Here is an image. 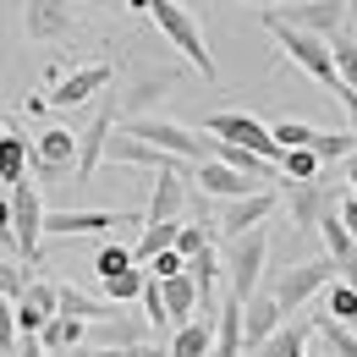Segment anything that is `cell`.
<instances>
[{"label": "cell", "mask_w": 357, "mask_h": 357, "mask_svg": "<svg viewBox=\"0 0 357 357\" xmlns=\"http://www.w3.org/2000/svg\"><path fill=\"white\" fill-rule=\"evenodd\" d=\"M143 11H149V17H154V28L171 39V50H181V61H187L192 72H204V83H215V77H220L215 55H209L204 33H198V22L187 17V6H181V0H143Z\"/></svg>", "instance_id": "6da1fadb"}, {"label": "cell", "mask_w": 357, "mask_h": 357, "mask_svg": "<svg viewBox=\"0 0 357 357\" xmlns=\"http://www.w3.org/2000/svg\"><path fill=\"white\" fill-rule=\"evenodd\" d=\"M121 132L154 143L160 154H171V160H181V165H204V160H215V137L192 132V127H181V121H165V116H127Z\"/></svg>", "instance_id": "7a4b0ae2"}, {"label": "cell", "mask_w": 357, "mask_h": 357, "mask_svg": "<svg viewBox=\"0 0 357 357\" xmlns=\"http://www.w3.org/2000/svg\"><path fill=\"white\" fill-rule=\"evenodd\" d=\"M6 204H11V253L22 259V264H33L39 259V242H45V198H39V187L22 176L6 187Z\"/></svg>", "instance_id": "3957f363"}, {"label": "cell", "mask_w": 357, "mask_h": 357, "mask_svg": "<svg viewBox=\"0 0 357 357\" xmlns=\"http://www.w3.org/2000/svg\"><path fill=\"white\" fill-rule=\"evenodd\" d=\"M28 171H33V187L77 181V132H66V127H45V132L28 143Z\"/></svg>", "instance_id": "277c9868"}, {"label": "cell", "mask_w": 357, "mask_h": 357, "mask_svg": "<svg viewBox=\"0 0 357 357\" xmlns=\"http://www.w3.org/2000/svg\"><path fill=\"white\" fill-rule=\"evenodd\" d=\"M264 28L280 39V50L308 72L313 83H324V89H335V61H330V45L319 39V33H303V28H291V22H280L275 11H264Z\"/></svg>", "instance_id": "5b68a950"}, {"label": "cell", "mask_w": 357, "mask_h": 357, "mask_svg": "<svg viewBox=\"0 0 357 357\" xmlns=\"http://www.w3.org/2000/svg\"><path fill=\"white\" fill-rule=\"evenodd\" d=\"M264 264H269V236L264 231H242L231 236L225 248V275H231V303H248L264 280Z\"/></svg>", "instance_id": "8992f818"}, {"label": "cell", "mask_w": 357, "mask_h": 357, "mask_svg": "<svg viewBox=\"0 0 357 357\" xmlns=\"http://www.w3.org/2000/svg\"><path fill=\"white\" fill-rule=\"evenodd\" d=\"M204 137H215V143H236V149H248V154H259V160H280V149H275V137L259 116H248V110H215L209 121H204Z\"/></svg>", "instance_id": "52a82bcc"}, {"label": "cell", "mask_w": 357, "mask_h": 357, "mask_svg": "<svg viewBox=\"0 0 357 357\" xmlns=\"http://www.w3.org/2000/svg\"><path fill=\"white\" fill-rule=\"evenodd\" d=\"M330 280H335V259H308V264L286 269V275L269 286V297H275V308H280V313H297V308H308Z\"/></svg>", "instance_id": "ba28073f"}, {"label": "cell", "mask_w": 357, "mask_h": 357, "mask_svg": "<svg viewBox=\"0 0 357 357\" xmlns=\"http://www.w3.org/2000/svg\"><path fill=\"white\" fill-rule=\"evenodd\" d=\"M347 187H330V181H280V204L291 209V225L297 231H313L324 215H335Z\"/></svg>", "instance_id": "9c48e42d"}, {"label": "cell", "mask_w": 357, "mask_h": 357, "mask_svg": "<svg viewBox=\"0 0 357 357\" xmlns=\"http://www.w3.org/2000/svg\"><path fill=\"white\" fill-rule=\"evenodd\" d=\"M110 83H116V66H110V61H89V66L66 72L61 83H50L45 110H72V105H89L93 93H105Z\"/></svg>", "instance_id": "30bf717a"}, {"label": "cell", "mask_w": 357, "mask_h": 357, "mask_svg": "<svg viewBox=\"0 0 357 357\" xmlns=\"http://www.w3.org/2000/svg\"><path fill=\"white\" fill-rule=\"evenodd\" d=\"M121 225H137V215H116V209H45V236H110Z\"/></svg>", "instance_id": "8fae6325"}, {"label": "cell", "mask_w": 357, "mask_h": 357, "mask_svg": "<svg viewBox=\"0 0 357 357\" xmlns=\"http://www.w3.org/2000/svg\"><path fill=\"white\" fill-rule=\"evenodd\" d=\"M116 110H121V93L105 89V105L93 110V121L77 132V181H93L99 171V149H105V137L116 132Z\"/></svg>", "instance_id": "7c38bea8"}, {"label": "cell", "mask_w": 357, "mask_h": 357, "mask_svg": "<svg viewBox=\"0 0 357 357\" xmlns=\"http://www.w3.org/2000/svg\"><path fill=\"white\" fill-rule=\"evenodd\" d=\"M99 160H110V165H132V171H154V176H165V171H181V160L171 154H160L154 143H143V137H105V149H99Z\"/></svg>", "instance_id": "4fadbf2b"}, {"label": "cell", "mask_w": 357, "mask_h": 357, "mask_svg": "<svg viewBox=\"0 0 357 357\" xmlns=\"http://www.w3.org/2000/svg\"><path fill=\"white\" fill-rule=\"evenodd\" d=\"M280 209V192L275 187H264V192H242V198H225V209H220V231L225 236H242V231H259V225L269 220Z\"/></svg>", "instance_id": "5bb4252c"}, {"label": "cell", "mask_w": 357, "mask_h": 357, "mask_svg": "<svg viewBox=\"0 0 357 357\" xmlns=\"http://www.w3.org/2000/svg\"><path fill=\"white\" fill-rule=\"evenodd\" d=\"M275 17L291 22V28H303V33H319V39H330L335 28H347V6L341 0H297V6L275 11Z\"/></svg>", "instance_id": "9a60e30c"}, {"label": "cell", "mask_w": 357, "mask_h": 357, "mask_svg": "<svg viewBox=\"0 0 357 357\" xmlns=\"http://www.w3.org/2000/svg\"><path fill=\"white\" fill-rule=\"evenodd\" d=\"M280 319H286V313L275 308V297H269V291H253V297L242 303V357L253 352V347H264L269 335L280 330Z\"/></svg>", "instance_id": "2e32d148"}, {"label": "cell", "mask_w": 357, "mask_h": 357, "mask_svg": "<svg viewBox=\"0 0 357 357\" xmlns=\"http://www.w3.org/2000/svg\"><path fill=\"white\" fill-rule=\"evenodd\" d=\"M22 28H28V39H66L72 33V6L66 0H28V11H22Z\"/></svg>", "instance_id": "e0dca14e"}, {"label": "cell", "mask_w": 357, "mask_h": 357, "mask_svg": "<svg viewBox=\"0 0 357 357\" xmlns=\"http://www.w3.org/2000/svg\"><path fill=\"white\" fill-rule=\"evenodd\" d=\"M11 308H17V335H39V324L55 313V280H28L22 297H11Z\"/></svg>", "instance_id": "ac0fdd59"}, {"label": "cell", "mask_w": 357, "mask_h": 357, "mask_svg": "<svg viewBox=\"0 0 357 357\" xmlns=\"http://www.w3.org/2000/svg\"><path fill=\"white\" fill-rule=\"evenodd\" d=\"M55 313H66V319H77V324H116V319H121L116 303L89 297V291H77V286H55Z\"/></svg>", "instance_id": "d6986e66"}, {"label": "cell", "mask_w": 357, "mask_h": 357, "mask_svg": "<svg viewBox=\"0 0 357 357\" xmlns=\"http://www.w3.org/2000/svg\"><path fill=\"white\" fill-rule=\"evenodd\" d=\"M192 181L204 187V198H242V192H264V187H253L242 171H231V165H220V160H204Z\"/></svg>", "instance_id": "ffe728a7"}, {"label": "cell", "mask_w": 357, "mask_h": 357, "mask_svg": "<svg viewBox=\"0 0 357 357\" xmlns=\"http://www.w3.org/2000/svg\"><path fill=\"white\" fill-rule=\"evenodd\" d=\"M181 204H187V176L181 171H165V176L154 181V198H149V209H143V220H176Z\"/></svg>", "instance_id": "44dd1931"}, {"label": "cell", "mask_w": 357, "mask_h": 357, "mask_svg": "<svg viewBox=\"0 0 357 357\" xmlns=\"http://www.w3.org/2000/svg\"><path fill=\"white\" fill-rule=\"evenodd\" d=\"M160 303H165V324L176 330V324H187V319L198 313V291H192L187 275H165V280H160Z\"/></svg>", "instance_id": "7402d4cb"}, {"label": "cell", "mask_w": 357, "mask_h": 357, "mask_svg": "<svg viewBox=\"0 0 357 357\" xmlns=\"http://www.w3.org/2000/svg\"><path fill=\"white\" fill-rule=\"evenodd\" d=\"M209 357H242V303L215 308V341H209Z\"/></svg>", "instance_id": "603a6c76"}, {"label": "cell", "mask_w": 357, "mask_h": 357, "mask_svg": "<svg viewBox=\"0 0 357 357\" xmlns=\"http://www.w3.org/2000/svg\"><path fill=\"white\" fill-rule=\"evenodd\" d=\"M209 341H215V324H204V319H187L171 330V347L165 357H209Z\"/></svg>", "instance_id": "cb8c5ba5"}, {"label": "cell", "mask_w": 357, "mask_h": 357, "mask_svg": "<svg viewBox=\"0 0 357 357\" xmlns=\"http://www.w3.org/2000/svg\"><path fill=\"white\" fill-rule=\"evenodd\" d=\"M45 352H72V347H83V324L77 319H66V313H50L45 324H39V335H33Z\"/></svg>", "instance_id": "d4e9b609"}, {"label": "cell", "mask_w": 357, "mask_h": 357, "mask_svg": "<svg viewBox=\"0 0 357 357\" xmlns=\"http://www.w3.org/2000/svg\"><path fill=\"white\" fill-rule=\"evenodd\" d=\"M28 143H33V137L11 132V127L0 132V181H6V187H11V181H22V176H28Z\"/></svg>", "instance_id": "484cf974"}, {"label": "cell", "mask_w": 357, "mask_h": 357, "mask_svg": "<svg viewBox=\"0 0 357 357\" xmlns=\"http://www.w3.org/2000/svg\"><path fill=\"white\" fill-rule=\"evenodd\" d=\"M308 324H291V330H286V324H280V330H275V335H269L264 347H253V352L248 357H303L308 352Z\"/></svg>", "instance_id": "4316f807"}, {"label": "cell", "mask_w": 357, "mask_h": 357, "mask_svg": "<svg viewBox=\"0 0 357 357\" xmlns=\"http://www.w3.org/2000/svg\"><path fill=\"white\" fill-rule=\"evenodd\" d=\"M324 45H330V61H335V83L357 89V39L347 33V28H335Z\"/></svg>", "instance_id": "83f0119b"}, {"label": "cell", "mask_w": 357, "mask_h": 357, "mask_svg": "<svg viewBox=\"0 0 357 357\" xmlns=\"http://www.w3.org/2000/svg\"><path fill=\"white\" fill-rule=\"evenodd\" d=\"M275 171H280V181H319V176H324V165L313 160L308 149H280Z\"/></svg>", "instance_id": "f1b7e54d"}, {"label": "cell", "mask_w": 357, "mask_h": 357, "mask_svg": "<svg viewBox=\"0 0 357 357\" xmlns=\"http://www.w3.org/2000/svg\"><path fill=\"white\" fill-rule=\"evenodd\" d=\"M324 319L357 324V291L347 286V280H330V286H324Z\"/></svg>", "instance_id": "f546056e"}, {"label": "cell", "mask_w": 357, "mask_h": 357, "mask_svg": "<svg viewBox=\"0 0 357 357\" xmlns=\"http://www.w3.org/2000/svg\"><path fill=\"white\" fill-rule=\"evenodd\" d=\"M357 149V132H313V143H308V154L319 160V165H330V160H347Z\"/></svg>", "instance_id": "4dcf8cb0"}, {"label": "cell", "mask_w": 357, "mask_h": 357, "mask_svg": "<svg viewBox=\"0 0 357 357\" xmlns=\"http://www.w3.org/2000/svg\"><path fill=\"white\" fill-rule=\"evenodd\" d=\"M143 280H149V275H143V269H121V275H110V280H99V286H105V303H116V308H121V303H137V291H143Z\"/></svg>", "instance_id": "1f68e13d"}, {"label": "cell", "mask_w": 357, "mask_h": 357, "mask_svg": "<svg viewBox=\"0 0 357 357\" xmlns=\"http://www.w3.org/2000/svg\"><path fill=\"white\" fill-rule=\"evenodd\" d=\"M121 269H132V248H121L116 236H110V242H99V253H93V275H99V280H110V275H121Z\"/></svg>", "instance_id": "d6a6232c"}, {"label": "cell", "mask_w": 357, "mask_h": 357, "mask_svg": "<svg viewBox=\"0 0 357 357\" xmlns=\"http://www.w3.org/2000/svg\"><path fill=\"white\" fill-rule=\"evenodd\" d=\"M171 248H176L181 259H192V253L215 248V242H209V225H187V220H176V242H171Z\"/></svg>", "instance_id": "836d02e7"}, {"label": "cell", "mask_w": 357, "mask_h": 357, "mask_svg": "<svg viewBox=\"0 0 357 357\" xmlns=\"http://www.w3.org/2000/svg\"><path fill=\"white\" fill-rule=\"evenodd\" d=\"M137 303H143V313H149V330H154V335H160V330H171V324H165V303H160V280H154V275L143 280Z\"/></svg>", "instance_id": "e575fe53"}, {"label": "cell", "mask_w": 357, "mask_h": 357, "mask_svg": "<svg viewBox=\"0 0 357 357\" xmlns=\"http://www.w3.org/2000/svg\"><path fill=\"white\" fill-rule=\"evenodd\" d=\"M313 231H319V236H324V259H341V253H347V248H352V236H347V231H341V220H335V215H324V220L313 225Z\"/></svg>", "instance_id": "d590c367"}, {"label": "cell", "mask_w": 357, "mask_h": 357, "mask_svg": "<svg viewBox=\"0 0 357 357\" xmlns=\"http://www.w3.org/2000/svg\"><path fill=\"white\" fill-rule=\"evenodd\" d=\"M17 347V308H11V297H0V352H11Z\"/></svg>", "instance_id": "8d00e7d4"}, {"label": "cell", "mask_w": 357, "mask_h": 357, "mask_svg": "<svg viewBox=\"0 0 357 357\" xmlns=\"http://www.w3.org/2000/svg\"><path fill=\"white\" fill-rule=\"evenodd\" d=\"M335 220H341V231L357 242V198H352V192H341V204H335Z\"/></svg>", "instance_id": "74e56055"}, {"label": "cell", "mask_w": 357, "mask_h": 357, "mask_svg": "<svg viewBox=\"0 0 357 357\" xmlns=\"http://www.w3.org/2000/svg\"><path fill=\"white\" fill-rule=\"evenodd\" d=\"M335 280H347V286L357 291V242L347 248V253H341V259H335Z\"/></svg>", "instance_id": "f35d334b"}, {"label": "cell", "mask_w": 357, "mask_h": 357, "mask_svg": "<svg viewBox=\"0 0 357 357\" xmlns=\"http://www.w3.org/2000/svg\"><path fill=\"white\" fill-rule=\"evenodd\" d=\"M341 6H347V33L357 39V0H341Z\"/></svg>", "instance_id": "ab89813d"}, {"label": "cell", "mask_w": 357, "mask_h": 357, "mask_svg": "<svg viewBox=\"0 0 357 357\" xmlns=\"http://www.w3.org/2000/svg\"><path fill=\"white\" fill-rule=\"evenodd\" d=\"M248 6H264V11H275V6H297V0H248Z\"/></svg>", "instance_id": "60d3db41"}, {"label": "cell", "mask_w": 357, "mask_h": 357, "mask_svg": "<svg viewBox=\"0 0 357 357\" xmlns=\"http://www.w3.org/2000/svg\"><path fill=\"white\" fill-rule=\"evenodd\" d=\"M347 181H352L347 192H352V198H357V160H352V165H347Z\"/></svg>", "instance_id": "b9f144b4"}, {"label": "cell", "mask_w": 357, "mask_h": 357, "mask_svg": "<svg viewBox=\"0 0 357 357\" xmlns=\"http://www.w3.org/2000/svg\"><path fill=\"white\" fill-rule=\"evenodd\" d=\"M89 6H99V11H116V6H121V0H89Z\"/></svg>", "instance_id": "7bdbcfd3"}, {"label": "cell", "mask_w": 357, "mask_h": 357, "mask_svg": "<svg viewBox=\"0 0 357 357\" xmlns=\"http://www.w3.org/2000/svg\"><path fill=\"white\" fill-rule=\"evenodd\" d=\"M6 357H17V352H6Z\"/></svg>", "instance_id": "ee69618b"}, {"label": "cell", "mask_w": 357, "mask_h": 357, "mask_svg": "<svg viewBox=\"0 0 357 357\" xmlns=\"http://www.w3.org/2000/svg\"><path fill=\"white\" fill-rule=\"evenodd\" d=\"M0 132H6V127H0Z\"/></svg>", "instance_id": "f6af8a7d"}, {"label": "cell", "mask_w": 357, "mask_h": 357, "mask_svg": "<svg viewBox=\"0 0 357 357\" xmlns=\"http://www.w3.org/2000/svg\"><path fill=\"white\" fill-rule=\"evenodd\" d=\"M324 357H330V352H324Z\"/></svg>", "instance_id": "bcb514c9"}]
</instances>
